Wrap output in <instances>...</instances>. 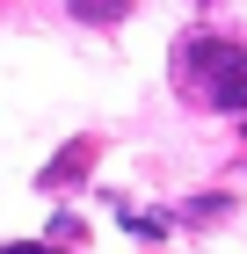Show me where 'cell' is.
Returning <instances> with one entry per match:
<instances>
[{
    "instance_id": "7a4b0ae2",
    "label": "cell",
    "mask_w": 247,
    "mask_h": 254,
    "mask_svg": "<svg viewBox=\"0 0 247 254\" xmlns=\"http://www.w3.org/2000/svg\"><path fill=\"white\" fill-rule=\"evenodd\" d=\"M87 160H95V138H73V145H66V153H58L37 182H44V189H66V182H80V167H87Z\"/></svg>"
},
{
    "instance_id": "6da1fadb",
    "label": "cell",
    "mask_w": 247,
    "mask_h": 254,
    "mask_svg": "<svg viewBox=\"0 0 247 254\" xmlns=\"http://www.w3.org/2000/svg\"><path fill=\"white\" fill-rule=\"evenodd\" d=\"M182 87L211 109H247V44L233 37H189L182 44V59H174Z\"/></svg>"
},
{
    "instance_id": "3957f363",
    "label": "cell",
    "mask_w": 247,
    "mask_h": 254,
    "mask_svg": "<svg viewBox=\"0 0 247 254\" xmlns=\"http://www.w3.org/2000/svg\"><path fill=\"white\" fill-rule=\"evenodd\" d=\"M73 15H80V22H116L124 7H95V0H73Z\"/></svg>"
},
{
    "instance_id": "277c9868",
    "label": "cell",
    "mask_w": 247,
    "mask_h": 254,
    "mask_svg": "<svg viewBox=\"0 0 247 254\" xmlns=\"http://www.w3.org/2000/svg\"><path fill=\"white\" fill-rule=\"evenodd\" d=\"M0 254H66V247H44V240H15V247H0Z\"/></svg>"
}]
</instances>
